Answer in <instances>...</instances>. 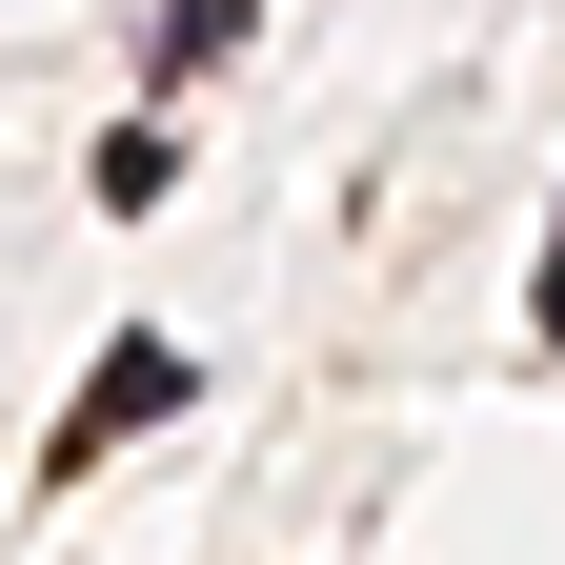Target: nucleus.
I'll return each instance as SVG.
<instances>
[{"label": "nucleus", "instance_id": "nucleus-1", "mask_svg": "<svg viewBox=\"0 0 565 565\" xmlns=\"http://www.w3.org/2000/svg\"><path fill=\"white\" fill-rule=\"evenodd\" d=\"M162 404H182V364H162V343H121V364H102L82 404H61V465H102L121 424H162Z\"/></svg>", "mask_w": 565, "mask_h": 565}, {"label": "nucleus", "instance_id": "nucleus-2", "mask_svg": "<svg viewBox=\"0 0 565 565\" xmlns=\"http://www.w3.org/2000/svg\"><path fill=\"white\" fill-rule=\"evenodd\" d=\"M545 343H565V223H545Z\"/></svg>", "mask_w": 565, "mask_h": 565}]
</instances>
